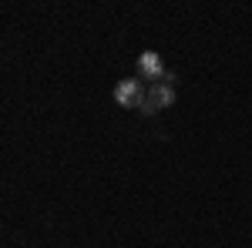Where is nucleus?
<instances>
[{
  "instance_id": "obj_1",
  "label": "nucleus",
  "mask_w": 252,
  "mask_h": 248,
  "mask_svg": "<svg viewBox=\"0 0 252 248\" xmlns=\"http://www.w3.org/2000/svg\"><path fill=\"white\" fill-rule=\"evenodd\" d=\"M115 101L125 104V108H141V104H145V87H141V81H121L115 87Z\"/></svg>"
},
{
  "instance_id": "obj_2",
  "label": "nucleus",
  "mask_w": 252,
  "mask_h": 248,
  "mask_svg": "<svg viewBox=\"0 0 252 248\" xmlns=\"http://www.w3.org/2000/svg\"><path fill=\"white\" fill-rule=\"evenodd\" d=\"M145 104H152L155 111L172 108V104H175V87H172V84H165V81H152V87L145 91Z\"/></svg>"
},
{
  "instance_id": "obj_3",
  "label": "nucleus",
  "mask_w": 252,
  "mask_h": 248,
  "mask_svg": "<svg viewBox=\"0 0 252 248\" xmlns=\"http://www.w3.org/2000/svg\"><path fill=\"white\" fill-rule=\"evenodd\" d=\"M138 71H141L145 77H165V71H161V60H158V54H152V51L138 57Z\"/></svg>"
}]
</instances>
